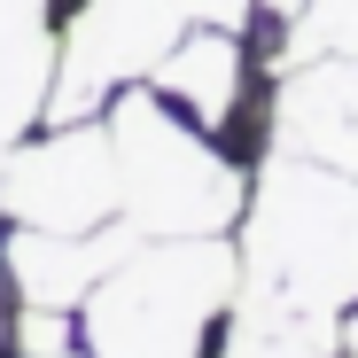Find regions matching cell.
I'll list each match as a JSON object with an SVG mask.
<instances>
[{"label":"cell","instance_id":"7","mask_svg":"<svg viewBox=\"0 0 358 358\" xmlns=\"http://www.w3.org/2000/svg\"><path fill=\"white\" fill-rule=\"evenodd\" d=\"M280 148L358 179V55H312L280 71Z\"/></svg>","mask_w":358,"mask_h":358},{"label":"cell","instance_id":"10","mask_svg":"<svg viewBox=\"0 0 358 358\" xmlns=\"http://www.w3.org/2000/svg\"><path fill=\"white\" fill-rule=\"evenodd\" d=\"M312 55H358V0H304V16L288 24L280 71L312 63Z\"/></svg>","mask_w":358,"mask_h":358},{"label":"cell","instance_id":"16","mask_svg":"<svg viewBox=\"0 0 358 358\" xmlns=\"http://www.w3.org/2000/svg\"><path fill=\"white\" fill-rule=\"evenodd\" d=\"M55 358H71V350H55Z\"/></svg>","mask_w":358,"mask_h":358},{"label":"cell","instance_id":"3","mask_svg":"<svg viewBox=\"0 0 358 358\" xmlns=\"http://www.w3.org/2000/svg\"><path fill=\"white\" fill-rule=\"evenodd\" d=\"M109 148H117V218L141 226L148 242H179V234H218L242 218V171H234L210 141L171 125L156 94H117L109 109Z\"/></svg>","mask_w":358,"mask_h":358},{"label":"cell","instance_id":"8","mask_svg":"<svg viewBox=\"0 0 358 358\" xmlns=\"http://www.w3.org/2000/svg\"><path fill=\"white\" fill-rule=\"evenodd\" d=\"M55 47H63V39L47 31V8H31V0H0V141H16L24 125L47 117Z\"/></svg>","mask_w":358,"mask_h":358},{"label":"cell","instance_id":"9","mask_svg":"<svg viewBox=\"0 0 358 358\" xmlns=\"http://www.w3.org/2000/svg\"><path fill=\"white\" fill-rule=\"evenodd\" d=\"M156 94L187 101L203 125H226L234 101H242V31H195L187 24V39L156 63Z\"/></svg>","mask_w":358,"mask_h":358},{"label":"cell","instance_id":"5","mask_svg":"<svg viewBox=\"0 0 358 358\" xmlns=\"http://www.w3.org/2000/svg\"><path fill=\"white\" fill-rule=\"evenodd\" d=\"M0 210H16V226H47V234H94L117 210L109 125H55L47 141L16 148L8 179H0Z\"/></svg>","mask_w":358,"mask_h":358},{"label":"cell","instance_id":"4","mask_svg":"<svg viewBox=\"0 0 358 358\" xmlns=\"http://www.w3.org/2000/svg\"><path fill=\"white\" fill-rule=\"evenodd\" d=\"M187 39L179 0H86L71 16L63 47H55V94H47V125H86L101 94L156 78V63Z\"/></svg>","mask_w":358,"mask_h":358},{"label":"cell","instance_id":"13","mask_svg":"<svg viewBox=\"0 0 358 358\" xmlns=\"http://www.w3.org/2000/svg\"><path fill=\"white\" fill-rule=\"evenodd\" d=\"M226 358H320V350H304V343H280V335H250V327H234Z\"/></svg>","mask_w":358,"mask_h":358},{"label":"cell","instance_id":"1","mask_svg":"<svg viewBox=\"0 0 358 358\" xmlns=\"http://www.w3.org/2000/svg\"><path fill=\"white\" fill-rule=\"evenodd\" d=\"M234 257V327L327 358L343 343V312L358 304V179L320 156L273 148Z\"/></svg>","mask_w":358,"mask_h":358},{"label":"cell","instance_id":"2","mask_svg":"<svg viewBox=\"0 0 358 358\" xmlns=\"http://www.w3.org/2000/svg\"><path fill=\"white\" fill-rule=\"evenodd\" d=\"M234 257L218 234H179V242H141L117 273L86 296V343L94 358H203L210 312L234 304Z\"/></svg>","mask_w":358,"mask_h":358},{"label":"cell","instance_id":"12","mask_svg":"<svg viewBox=\"0 0 358 358\" xmlns=\"http://www.w3.org/2000/svg\"><path fill=\"white\" fill-rule=\"evenodd\" d=\"M16 335H24V358H55V350H63V335H71V327H63V312H47V304H31Z\"/></svg>","mask_w":358,"mask_h":358},{"label":"cell","instance_id":"11","mask_svg":"<svg viewBox=\"0 0 358 358\" xmlns=\"http://www.w3.org/2000/svg\"><path fill=\"white\" fill-rule=\"evenodd\" d=\"M179 16H187L195 31H242L257 16V0H179Z\"/></svg>","mask_w":358,"mask_h":358},{"label":"cell","instance_id":"6","mask_svg":"<svg viewBox=\"0 0 358 358\" xmlns=\"http://www.w3.org/2000/svg\"><path fill=\"white\" fill-rule=\"evenodd\" d=\"M148 242L141 226H94V234H47V226H16L8 234V265L16 273V288H24V304H47V312H63V304H86L94 296V280L101 273H117L133 250Z\"/></svg>","mask_w":358,"mask_h":358},{"label":"cell","instance_id":"15","mask_svg":"<svg viewBox=\"0 0 358 358\" xmlns=\"http://www.w3.org/2000/svg\"><path fill=\"white\" fill-rule=\"evenodd\" d=\"M31 8H55V0H31Z\"/></svg>","mask_w":358,"mask_h":358},{"label":"cell","instance_id":"14","mask_svg":"<svg viewBox=\"0 0 358 358\" xmlns=\"http://www.w3.org/2000/svg\"><path fill=\"white\" fill-rule=\"evenodd\" d=\"M343 350H350V358H358V320H350V327H343Z\"/></svg>","mask_w":358,"mask_h":358}]
</instances>
